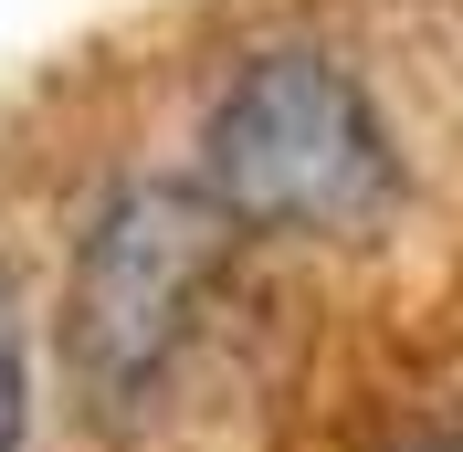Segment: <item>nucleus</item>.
Wrapping results in <instances>:
<instances>
[{
  "label": "nucleus",
  "mask_w": 463,
  "mask_h": 452,
  "mask_svg": "<svg viewBox=\"0 0 463 452\" xmlns=\"http://www.w3.org/2000/svg\"><path fill=\"white\" fill-rule=\"evenodd\" d=\"M411 452H463V431H432V442H411Z\"/></svg>",
  "instance_id": "obj_4"
},
{
  "label": "nucleus",
  "mask_w": 463,
  "mask_h": 452,
  "mask_svg": "<svg viewBox=\"0 0 463 452\" xmlns=\"http://www.w3.org/2000/svg\"><path fill=\"white\" fill-rule=\"evenodd\" d=\"M232 263V211L201 179H116L85 211L74 274H63V368L106 421H137L179 379Z\"/></svg>",
  "instance_id": "obj_2"
},
{
  "label": "nucleus",
  "mask_w": 463,
  "mask_h": 452,
  "mask_svg": "<svg viewBox=\"0 0 463 452\" xmlns=\"http://www.w3.org/2000/svg\"><path fill=\"white\" fill-rule=\"evenodd\" d=\"M201 190L232 211V231L274 242H347L379 231L401 200V147L379 127L369 85L317 42H274L211 95Z\"/></svg>",
  "instance_id": "obj_1"
},
{
  "label": "nucleus",
  "mask_w": 463,
  "mask_h": 452,
  "mask_svg": "<svg viewBox=\"0 0 463 452\" xmlns=\"http://www.w3.org/2000/svg\"><path fill=\"white\" fill-rule=\"evenodd\" d=\"M0 452H32V337L11 274H0Z\"/></svg>",
  "instance_id": "obj_3"
}]
</instances>
